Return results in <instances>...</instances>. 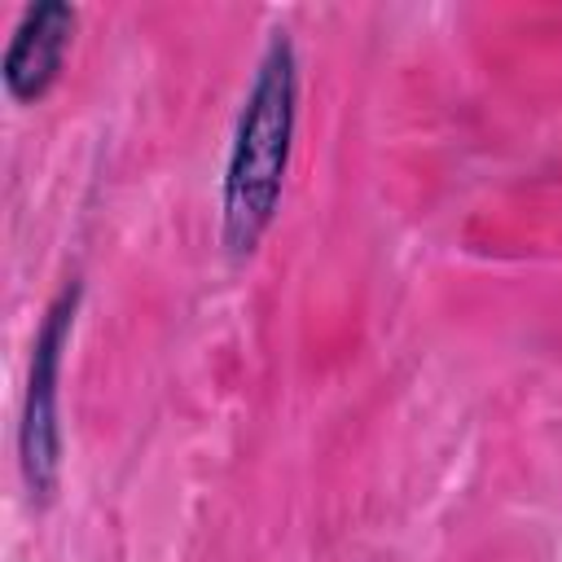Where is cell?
I'll return each instance as SVG.
<instances>
[{"label":"cell","mask_w":562,"mask_h":562,"mask_svg":"<svg viewBox=\"0 0 562 562\" xmlns=\"http://www.w3.org/2000/svg\"><path fill=\"white\" fill-rule=\"evenodd\" d=\"M83 285L70 281L61 294L48 303L40 334L31 342V373H26V395H22V422H18V465L22 483L35 505H48L57 492L61 474V426H57V378H61V356L75 334Z\"/></svg>","instance_id":"7a4b0ae2"},{"label":"cell","mask_w":562,"mask_h":562,"mask_svg":"<svg viewBox=\"0 0 562 562\" xmlns=\"http://www.w3.org/2000/svg\"><path fill=\"white\" fill-rule=\"evenodd\" d=\"M75 22H79V13L66 0H40L18 18L13 40L4 48V66H0L4 92L13 101H22V105L40 101L57 83L66 48L75 40Z\"/></svg>","instance_id":"3957f363"},{"label":"cell","mask_w":562,"mask_h":562,"mask_svg":"<svg viewBox=\"0 0 562 562\" xmlns=\"http://www.w3.org/2000/svg\"><path fill=\"white\" fill-rule=\"evenodd\" d=\"M294 123H299V53L290 31H272L241 97L228 167H224L220 241L233 259L255 255L268 224L277 220L290 149H294Z\"/></svg>","instance_id":"6da1fadb"}]
</instances>
